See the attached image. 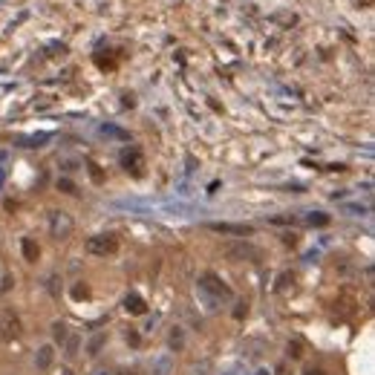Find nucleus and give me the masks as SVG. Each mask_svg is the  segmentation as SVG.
Masks as SVG:
<instances>
[{"label":"nucleus","mask_w":375,"mask_h":375,"mask_svg":"<svg viewBox=\"0 0 375 375\" xmlns=\"http://www.w3.org/2000/svg\"><path fill=\"white\" fill-rule=\"evenodd\" d=\"M306 223H309V225H326V223H329V216H326V214H312Z\"/></svg>","instance_id":"12"},{"label":"nucleus","mask_w":375,"mask_h":375,"mask_svg":"<svg viewBox=\"0 0 375 375\" xmlns=\"http://www.w3.org/2000/svg\"><path fill=\"white\" fill-rule=\"evenodd\" d=\"M72 295H75V297H87L89 289H87V286H75V289H72Z\"/></svg>","instance_id":"14"},{"label":"nucleus","mask_w":375,"mask_h":375,"mask_svg":"<svg viewBox=\"0 0 375 375\" xmlns=\"http://www.w3.org/2000/svg\"><path fill=\"white\" fill-rule=\"evenodd\" d=\"M289 355H292V358H300V343H289Z\"/></svg>","instance_id":"16"},{"label":"nucleus","mask_w":375,"mask_h":375,"mask_svg":"<svg viewBox=\"0 0 375 375\" xmlns=\"http://www.w3.org/2000/svg\"><path fill=\"white\" fill-rule=\"evenodd\" d=\"M49 364H52V347H44L41 352H38V366H41V369H46Z\"/></svg>","instance_id":"9"},{"label":"nucleus","mask_w":375,"mask_h":375,"mask_svg":"<svg viewBox=\"0 0 375 375\" xmlns=\"http://www.w3.org/2000/svg\"><path fill=\"white\" fill-rule=\"evenodd\" d=\"M87 251H89V254H99V257L116 254V251H118V240L113 237V234H99V237H89V240H87Z\"/></svg>","instance_id":"1"},{"label":"nucleus","mask_w":375,"mask_h":375,"mask_svg":"<svg viewBox=\"0 0 375 375\" xmlns=\"http://www.w3.org/2000/svg\"><path fill=\"white\" fill-rule=\"evenodd\" d=\"M104 133H107V136H116V139H127V136L121 133V130H116V127H104Z\"/></svg>","instance_id":"13"},{"label":"nucleus","mask_w":375,"mask_h":375,"mask_svg":"<svg viewBox=\"0 0 375 375\" xmlns=\"http://www.w3.org/2000/svg\"><path fill=\"white\" fill-rule=\"evenodd\" d=\"M124 309L130 315H144V312H147V303H144L139 295H127L124 297Z\"/></svg>","instance_id":"6"},{"label":"nucleus","mask_w":375,"mask_h":375,"mask_svg":"<svg viewBox=\"0 0 375 375\" xmlns=\"http://www.w3.org/2000/svg\"><path fill=\"white\" fill-rule=\"evenodd\" d=\"M228 254H231V257H254L257 251H254V248H248V245H245V248H228Z\"/></svg>","instance_id":"10"},{"label":"nucleus","mask_w":375,"mask_h":375,"mask_svg":"<svg viewBox=\"0 0 375 375\" xmlns=\"http://www.w3.org/2000/svg\"><path fill=\"white\" fill-rule=\"evenodd\" d=\"M127 340H130V343L136 347V343H139V335H136V332H127Z\"/></svg>","instance_id":"18"},{"label":"nucleus","mask_w":375,"mask_h":375,"mask_svg":"<svg viewBox=\"0 0 375 375\" xmlns=\"http://www.w3.org/2000/svg\"><path fill=\"white\" fill-rule=\"evenodd\" d=\"M99 347H101V338H96V340H92V347H89V355H96V352H99Z\"/></svg>","instance_id":"17"},{"label":"nucleus","mask_w":375,"mask_h":375,"mask_svg":"<svg viewBox=\"0 0 375 375\" xmlns=\"http://www.w3.org/2000/svg\"><path fill=\"white\" fill-rule=\"evenodd\" d=\"M38 254H41V248H38V242L35 240H23V257L29 260V263H35Z\"/></svg>","instance_id":"7"},{"label":"nucleus","mask_w":375,"mask_h":375,"mask_svg":"<svg viewBox=\"0 0 375 375\" xmlns=\"http://www.w3.org/2000/svg\"><path fill=\"white\" fill-rule=\"evenodd\" d=\"M199 289H205V292L211 289V292L216 295V300H223V297H231V289H228V286H223V283H220V280H216L214 274H205V277H202Z\"/></svg>","instance_id":"5"},{"label":"nucleus","mask_w":375,"mask_h":375,"mask_svg":"<svg viewBox=\"0 0 375 375\" xmlns=\"http://www.w3.org/2000/svg\"><path fill=\"white\" fill-rule=\"evenodd\" d=\"M3 176H6V173H3V170H0V182H3Z\"/></svg>","instance_id":"20"},{"label":"nucleus","mask_w":375,"mask_h":375,"mask_svg":"<svg viewBox=\"0 0 375 375\" xmlns=\"http://www.w3.org/2000/svg\"><path fill=\"white\" fill-rule=\"evenodd\" d=\"M211 228H214V231H225V234H242V237L251 234L248 225H211Z\"/></svg>","instance_id":"8"},{"label":"nucleus","mask_w":375,"mask_h":375,"mask_svg":"<svg viewBox=\"0 0 375 375\" xmlns=\"http://www.w3.org/2000/svg\"><path fill=\"white\" fill-rule=\"evenodd\" d=\"M52 335H55V340L61 343V340H67V323H55L52 326Z\"/></svg>","instance_id":"11"},{"label":"nucleus","mask_w":375,"mask_h":375,"mask_svg":"<svg viewBox=\"0 0 375 375\" xmlns=\"http://www.w3.org/2000/svg\"><path fill=\"white\" fill-rule=\"evenodd\" d=\"M18 335H20V321L12 312H3V315H0V338H3V340H15Z\"/></svg>","instance_id":"4"},{"label":"nucleus","mask_w":375,"mask_h":375,"mask_svg":"<svg viewBox=\"0 0 375 375\" xmlns=\"http://www.w3.org/2000/svg\"><path fill=\"white\" fill-rule=\"evenodd\" d=\"M121 165H124L127 173H133V176H142L144 170V156L139 147H127L124 153H121Z\"/></svg>","instance_id":"2"},{"label":"nucleus","mask_w":375,"mask_h":375,"mask_svg":"<svg viewBox=\"0 0 375 375\" xmlns=\"http://www.w3.org/2000/svg\"><path fill=\"white\" fill-rule=\"evenodd\" d=\"M58 188H64L67 194H75V185H72V182H67V179H64V182H58Z\"/></svg>","instance_id":"15"},{"label":"nucleus","mask_w":375,"mask_h":375,"mask_svg":"<svg viewBox=\"0 0 375 375\" xmlns=\"http://www.w3.org/2000/svg\"><path fill=\"white\" fill-rule=\"evenodd\" d=\"M49 228H52L55 240H64V237H70V231H72V220L67 214H61V211H55V214L49 216Z\"/></svg>","instance_id":"3"},{"label":"nucleus","mask_w":375,"mask_h":375,"mask_svg":"<svg viewBox=\"0 0 375 375\" xmlns=\"http://www.w3.org/2000/svg\"><path fill=\"white\" fill-rule=\"evenodd\" d=\"M303 375H323V369H306Z\"/></svg>","instance_id":"19"}]
</instances>
